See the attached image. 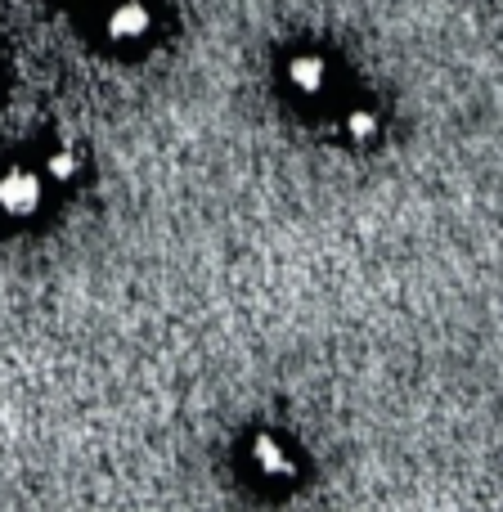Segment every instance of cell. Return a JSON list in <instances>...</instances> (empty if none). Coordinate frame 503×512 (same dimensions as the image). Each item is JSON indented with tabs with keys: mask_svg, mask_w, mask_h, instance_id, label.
<instances>
[{
	"mask_svg": "<svg viewBox=\"0 0 503 512\" xmlns=\"http://www.w3.org/2000/svg\"><path fill=\"white\" fill-rule=\"evenodd\" d=\"M45 203L41 176L32 167H5L0 171V216L5 221H32Z\"/></svg>",
	"mask_w": 503,
	"mask_h": 512,
	"instance_id": "obj_1",
	"label": "cell"
},
{
	"mask_svg": "<svg viewBox=\"0 0 503 512\" xmlns=\"http://www.w3.org/2000/svg\"><path fill=\"white\" fill-rule=\"evenodd\" d=\"M149 27H153V9L144 5V0H117V5L108 9V18H104V36L113 45L144 41V36H149Z\"/></svg>",
	"mask_w": 503,
	"mask_h": 512,
	"instance_id": "obj_2",
	"label": "cell"
},
{
	"mask_svg": "<svg viewBox=\"0 0 503 512\" xmlns=\"http://www.w3.org/2000/svg\"><path fill=\"white\" fill-rule=\"evenodd\" d=\"M288 81L297 95H319L328 81V63L319 59V54H297V59L288 63Z\"/></svg>",
	"mask_w": 503,
	"mask_h": 512,
	"instance_id": "obj_3",
	"label": "cell"
},
{
	"mask_svg": "<svg viewBox=\"0 0 503 512\" xmlns=\"http://www.w3.org/2000/svg\"><path fill=\"white\" fill-rule=\"evenodd\" d=\"M252 459H256V468H261V472H270V477H292V459L279 450V445L270 441V436H256V445H252Z\"/></svg>",
	"mask_w": 503,
	"mask_h": 512,
	"instance_id": "obj_4",
	"label": "cell"
},
{
	"mask_svg": "<svg viewBox=\"0 0 503 512\" xmlns=\"http://www.w3.org/2000/svg\"><path fill=\"white\" fill-rule=\"evenodd\" d=\"M45 171H50V180H59V185H68V180H77L81 162H77V153H72V149H59V153H50V162H45Z\"/></svg>",
	"mask_w": 503,
	"mask_h": 512,
	"instance_id": "obj_5",
	"label": "cell"
},
{
	"mask_svg": "<svg viewBox=\"0 0 503 512\" xmlns=\"http://www.w3.org/2000/svg\"><path fill=\"white\" fill-rule=\"evenodd\" d=\"M346 131H351L355 140H373V135H378V117H373L369 108H355V113L346 117Z\"/></svg>",
	"mask_w": 503,
	"mask_h": 512,
	"instance_id": "obj_6",
	"label": "cell"
}]
</instances>
